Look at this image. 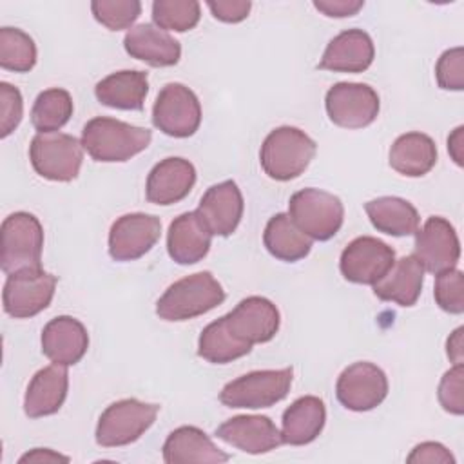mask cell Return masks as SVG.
<instances>
[{"label": "cell", "instance_id": "cell-29", "mask_svg": "<svg viewBox=\"0 0 464 464\" xmlns=\"http://www.w3.org/2000/svg\"><path fill=\"white\" fill-rule=\"evenodd\" d=\"M388 161L395 172L408 178H420L437 163L435 141L422 132L401 134L390 147Z\"/></svg>", "mask_w": 464, "mask_h": 464}, {"label": "cell", "instance_id": "cell-26", "mask_svg": "<svg viewBox=\"0 0 464 464\" xmlns=\"http://www.w3.org/2000/svg\"><path fill=\"white\" fill-rule=\"evenodd\" d=\"M163 460L167 464L183 462H212L221 464L230 460V455L221 451L203 430L196 426H179L169 433L163 442Z\"/></svg>", "mask_w": 464, "mask_h": 464}, {"label": "cell", "instance_id": "cell-25", "mask_svg": "<svg viewBox=\"0 0 464 464\" xmlns=\"http://www.w3.org/2000/svg\"><path fill=\"white\" fill-rule=\"evenodd\" d=\"M326 422L324 402L315 395L295 399L285 411L281 420L283 444L304 446L314 442Z\"/></svg>", "mask_w": 464, "mask_h": 464}, {"label": "cell", "instance_id": "cell-28", "mask_svg": "<svg viewBox=\"0 0 464 464\" xmlns=\"http://www.w3.org/2000/svg\"><path fill=\"white\" fill-rule=\"evenodd\" d=\"M149 92V76L145 71L125 69L100 80L94 87L98 102L111 109L141 111Z\"/></svg>", "mask_w": 464, "mask_h": 464}, {"label": "cell", "instance_id": "cell-44", "mask_svg": "<svg viewBox=\"0 0 464 464\" xmlns=\"http://www.w3.org/2000/svg\"><path fill=\"white\" fill-rule=\"evenodd\" d=\"M20 464H25V462H36V464H49V462H69V457L65 455H60L53 450H47V448H34L31 451H27L25 455H22L18 459Z\"/></svg>", "mask_w": 464, "mask_h": 464}, {"label": "cell", "instance_id": "cell-45", "mask_svg": "<svg viewBox=\"0 0 464 464\" xmlns=\"http://www.w3.org/2000/svg\"><path fill=\"white\" fill-rule=\"evenodd\" d=\"M448 152L451 154L453 161L462 167L464 165V127H457L448 138Z\"/></svg>", "mask_w": 464, "mask_h": 464}, {"label": "cell", "instance_id": "cell-40", "mask_svg": "<svg viewBox=\"0 0 464 464\" xmlns=\"http://www.w3.org/2000/svg\"><path fill=\"white\" fill-rule=\"evenodd\" d=\"M462 377H464V366L453 364V368H450L439 382V402L448 413H453V415L464 413Z\"/></svg>", "mask_w": 464, "mask_h": 464}, {"label": "cell", "instance_id": "cell-14", "mask_svg": "<svg viewBox=\"0 0 464 464\" xmlns=\"http://www.w3.org/2000/svg\"><path fill=\"white\" fill-rule=\"evenodd\" d=\"M411 256L424 270L435 276L455 268L460 257V243L453 225L440 216L428 218L424 227L415 232V248Z\"/></svg>", "mask_w": 464, "mask_h": 464}, {"label": "cell", "instance_id": "cell-13", "mask_svg": "<svg viewBox=\"0 0 464 464\" xmlns=\"http://www.w3.org/2000/svg\"><path fill=\"white\" fill-rule=\"evenodd\" d=\"M393 263L395 250L390 245L372 236H361L346 245L339 259V268L350 283L373 285Z\"/></svg>", "mask_w": 464, "mask_h": 464}, {"label": "cell", "instance_id": "cell-39", "mask_svg": "<svg viewBox=\"0 0 464 464\" xmlns=\"http://www.w3.org/2000/svg\"><path fill=\"white\" fill-rule=\"evenodd\" d=\"M24 100L16 87L7 82L0 83V136L7 138L22 121Z\"/></svg>", "mask_w": 464, "mask_h": 464}, {"label": "cell", "instance_id": "cell-7", "mask_svg": "<svg viewBox=\"0 0 464 464\" xmlns=\"http://www.w3.org/2000/svg\"><path fill=\"white\" fill-rule=\"evenodd\" d=\"M160 404L138 399H121L109 404L96 424V442L103 448H120L138 440L156 420Z\"/></svg>", "mask_w": 464, "mask_h": 464}, {"label": "cell", "instance_id": "cell-22", "mask_svg": "<svg viewBox=\"0 0 464 464\" xmlns=\"http://www.w3.org/2000/svg\"><path fill=\"white\" fill-rule=\"evenodd\" d=\"M123 47L127 54L152 67H170L181 58L179 42L152 24L130 27L123 38Z\"/></svg>", "mask_w": 464, "mask_h": 464}, {"label": "cell", "instance_id": "cell-31", "mask_svg": "<svg viewBox=\"0 0 464 464\" xmlns=\"http://www.w3.org/2000/svg\"><path fill=\"white\" fill-rule=\"evenodd\" d=\"M263 243L276 259L286 263H295L306 257L312 250V239L294 225L288 214L283 212L268 219L263 232Z\"/></svg>", "mask_w": 464, "mask_h": 464}, {"label": "cell", "instance_id": "cell-2", "mask_svg": "<svg viewBox=\"0 0 464 464\" xmlns=\"http://www.w3.org/2000/svg\"><path fill=\"white\" fill-rule=\"evenodd\" d=\"M225 301V290L210 272H196L172 283L156 303L163 321H188Z\"/></svg>", "mask_w": 464, "mask_h": 464}, {"label": "cell", "instance_id": "cell-34", "mask_svg": "<svg viewBox=\"0 0 464 464\" xmlns=\"http://www.w3.org/2000/svg\"><path fill=\"white\" fill-rule=\"evenodd\" d=\"M36 63L33 38L16 27L0 29V67L13 72H29Z\"/></svg>", "mask_w": 464, "mask_h": 464}, {"label": "cell", "instance_id": "cell-9", "mask_svg": "<svg viewBox=\"0 0 464 464\" xmlns=\"http://www.w3.org/2000/svg\"><path fill=\"white\" fill-rule=\"evenodd\" d=\"M56 276L38 268H24L7 276L2 301L4 310L14 319H27L45 310L56 290Z\"/></svg>", "mask_w": 464, "mask_h": 464}, {"label": "cell", "instance_id": "cell-6", "mask_svg": "<svg viewBox=\"0 0 464 464\" xmlns=\"http://www.w3.org/2000/svg\"><path fill=\"white\" fill-rule=\"evenodd\" d=\"M0 266L5 274L38 268L44 248V228L29 212H13L2 221Z\"/></svg>", "mask_w": 464, "mask_h": 464}, {"label": "cell", "instance_id": "cell-18", "mask_svg": "<svg viewBox=\"0 0 464 464\" xmlns=\"http://www.w3.org/2000/svg\"><path fill=\"white\" fill-rule=\"evenodd\" d=\"M243 196L236 181L227 179L207 188L198 205V216L212 236H230L243 218Z\"/></svg>", "mask_w": 464, "mask_h": 464}, {"label": "cell", "instance_id": "cell-3", "mask_svg": "<svg viewBox=\"0 0 464 464\" xmlns=\"http://www.w3.org/2000/svg\"><path fill=\"white\" fill-rule=\"evenodd\" d=\"M317 150L315 141L301 129L283 125L268 132L259 150L265 174L276 181H290L301 176Z\"/></svg>", "mask_w": 464, "mask_h": 464}, {"label": "cell", "instance_id": "cell-5", "mask_svg": "<svg viewBox=\"0 0 464 464\" xmlns=\"http://www.w3.org/2000/svg\"><path fill=\"white\" fill-rule=\"evenodd\" d=\"M292 379V368L256 370L227 382L219 392V401L228 408H270L288 395Z\"/></svg>", "mask_w": 464, "mask_h": 464}, {"label": "cell", "instance_id": "cell-17", "mask_svg": "<svg viewBox=\"0 0 464 464\" xmlns=\"http://www.w3.org/2000/svg\"><path fill=\"white\" fill-rule=\"evenodd\" d=\"M216 437L250 455L268 453L283 444L281 431L266 415H236L216 428Z\"/></svg>", "mask_w": 464, "mask_h": 464}, {"label": "cell", "instance_id": "cell-27", "mask_svg": "<svg viewBox=\"0 0 464 464\" xmlns=\"http://www.w3.org/2000/svg\"><path fill=\"white\" fill-rule=\"evenodd\" d=\"M424 268L413 256L395 259L392 268L373 283V294L381 301H392L399 306H413L422 292Z\"/></svg>", "mask_w": 464, "mask_h": 464}, {"label": "cell", "instance_id": "cell-35", "mask_svg": "<svg viewBox=\"0 0 464 464\" xmlns=\"http://www.w3.org/2000/svg\"><path fill=\"white\" fill-rule=\"evenodd\" d=\"M201 7L196 0H156L152 2V20L163 31L185 33L198 25Z\"/></svg>", "mask_w": 464, "mask_h": 464}, {"label": "cell", "instance_id": "cell-11", "mask_svg": "<svg viewBox=\"0 0 464 464\" xmlns=\"http://www.w3.org/2000/svg\"><path fill=\"white\" fill-rule=\"evenodd\" d=\"M326 114L332 123L343 129H362L373 123L379 114V94L366 83L339 82L324 96Z\"/></svg>", "mask_w": 464, "mask_h": 464}, {"label": "cell", "instance_id": "cell-19", "mask_svg": "<svg viewBox=\"0 0 464 464\" xmlns=\"http://www.w3.org/2000/svg\"><path fill=\"white\" fill-rule=\"evenodd\" d=\"M196 183V169L185 158H165L156 163L145 183V198L154 205H174L188 196Z\"/></svg>", "mask_w": 464, "mask_h": 464}, {"label": "cell", "instance_id": "cell-15", "mask_svg": "<svg viewBox=\"0 0 464 464\" xmlns=\"http://www.w3.org/2000/svg\"><path fill=\"white\" fill-rule=\"evenodd\" d=\"M160 234V218L143 212L123 214L109 230V254L114 261L140 259L158 243Z\"/></svg>", "mask_w": 464, "mask_h": 464}, {"label": "cell", "instance_id": "cell-23", "mask_svg": "<svg viewBox=\"0 0 464 464\" xmlns=\"http://www.w3.org/2000/svg\"><path fill=\"white\" fill-rule=\"evenodd\" d=\"M69 388V373L65 366L51 364L38 370L27 384L24 397V411L31 419H40L56 413Z\"/></svg>", "mask_w": 464, "mask_h": 464}, {"label": "cell", "instance_id": "cell-20", "mask_svg": "<svg viewBox=\"0 0 464 464\" xmlns=\"http://www.w3.org/2000/svg\"><path fill=\"white\" fill-rule=\"evenodd\" d=\"M87 328L71 315H58L42 330V353L54 364H76L87 353Z\"/></svg>", "mask_w": 464, "mask_h": 464}, {"label": "cell", "instance_id": "cell-46", "mask_svg": "<svg viewBox=\"0 0 464 464\" xmlns=\"http://www.w3.org/2000/svg\"><path fill=\"white\" fill-rule=\"evenodd\" d=\"M462 332H464V328L459 326L448 337V343H446V353L453 364H462Z\"/></svg>", "mask_w": 464, "mask_h": 464}, {"label": "cell", "instance_id": "cell-8", "mask_svg": "<svg viewBox=\"0 0 464 464\" xmlns=\"http://www.w3.org/2000/svg\"><path fill=\"white\" fill-rule=\"evenodd\" d=\"M34 172L51 181H72L80 174L83 145L71 134L38 132L29 145Z\"/></svg>", "mask_w": 464, "mask_h": 464}, {"label": "cell", "instance_id": "cell-41", "mask_svg": "<svg viewBox=\"0 0 464 464\" xmlns=\"http://www.w3.org/2000/svg\"><path fill=\"white\" fill-rule=\"evenodd\" d=\"M207 5L212 16L225 24H237L245 20L252 7L248 0H210Z\"/></svg>", "mask_w": 464, "mask_h": 464}, {"label": "cell", "instance_id": "cell-1", "mask_svg": "<svg viewBox=\"0 0 464 464\" xmlns=\"http://www.w3.org/2000/svg\"><path fill=\"white\" fill-rule=\"evenodd\" d=\"M152 132L145 127H136L116 118L96 116L83 125V150L102 163L127 161L150 145Z\"/></svg>", "mask_w": 464, "mask_h": 464}, {"label": "cell", "instance_id": "cell-4", "mask_svg": "<svg viewBox=\"0 0 464 464\" xmlns=\"http://www.w3.org/2000/svg\"><path fill=\"white\" fill-rule=\"evenodd\" d=\"M288 216L310 239L328 241L343 227L344 207L337 196L308 187L292 194Z\"/></svg>", "mask_w": 464, "mask_h": 464}, {"label": "cell", "instance_id": "cell-24", "mask_svg": "<svg viewBox=\"0 0 464 464\" xmlns=\"http://www.w3.org/2000/svg\"><path fill=\"white\" fill-rule=\"evenodd\" d=\"M210 239L212 234L198 212H185L169 227L167 252L178 265H194L208 254Z\"/></svg>", "mask_w": 464, "mask_h": 464}, {"label": "cell", "instance_id": "cell-32", "mask_svg": "<svg viewBox=\"0 0 464 464\" xmlns=\"http://www.w3.org/2000/svg\"><path fill=\"white\" fill-rule=\"evenodd\" d=\"M252 350V344L237 339L225 323V317H219L207 324L198 341V355L212 364H227Z\"/></svg>", "mask_w": 464, "mask_h": 464}, {"label": "cell", "instance_id": "cell-33", "mask_svg": "<svg viewBox=\"0 0 464 464\" xmlns=\"http://www.w3.org/2000/svg\"><path fill=\"white\" fill-rule=\"evenodd\" d=\"M72 98L65 89L42 91L31 109V123L38 132H58L72 116Z\"/></svg>", "mask_w": 464, "mask_h": 464}, {"label": "cell", "instance_id": "cell-43", "mask_svg": "<svg viewBox=\"0 0 464 464\" xmlns=\"http://www.w3.org/2000/svg\"><path fill=\"white\" fill-rule=\"evenodd\" d=\"M362 0H315L314 7L330 18L353 16L362 9Z\"/></svg>", "mask_w": 464, "mask_h": 464}, {"label": "cell", "instance_id": "cell-37", "mask_svg": "<svg viewBox=\"0 0 464 464\" xmlns=\"http://www.w3.org/2000/svg\"><path fill=\"white\" fill-rule=\"evenodd\" d=\"M435 303L440 310L448 314H462L464 312V276L457 268L444 270L437 274L435 290H433Z\"/></svg>", "mask_w": 464, "mask_h": 464}, {"label": "cell", "instance_id": "cell-21", "mask_svg": "<svg viewBox=\"0 0 464 464\" xmlns=\"http://www.w3.org/2000/svg\"><path fill=\"white\" fill-rule=\"evenodd\" d=\"M375 56L370 34L362 29H346L334 36L319 62V69L334 72H362Z\"/></svg>", "mask_w": 464, "mask_h": 464}, {"label": "cell", "instance_id": "cell-42", "mask_svg": "<svg viewBox=\"0 0 464 464\" xmlns=\"http://www.w3.org/2000/svg\"><path fill=\"white\" fill-rule=\"evenodd\" d=\"M408 462H440V464H453L455 459L453 455L439 442H420L417 444L411 453L406 459Z\"/></svg>", "mask_w": 464, "mask_h": 464}, {"label": "cell", "instance_id": "cell-36", "mask_svg": "<svg viewBox=\"0 0 464 464\" xmlns=\"http://www.w3.org/2000/svg\"><path fill=\"white\" fill-rule=\"evenodd\" d=\"M92 16L109 31L130 27L141 13L138 0H94L91 2Z\"/></svg>", "mask_w": 464, "mask_h": 464}, {"label": "cell", "instance_id": "cell-38", "mask_svg": "<svg viewBox=\"0 0 464 464\" xmlns=\"http://www.w3.org/2000/svg\"><path fill=\"white\" fill-rule=\"evenodd\" d=\"M435 78L444 91L464 89V49L453 47L440 54L435 65Z\"/></svg>", "mask_w": 464, "mask_h": 464}, {"label": "cell", "instance_id": "cell-30", "mask_svg": "<svg viewBox=\"0 0 464 464\" xmlns=\"http://www.w3.org/2000/svg\"><path fill=\"white\" fill-rule=\"evenodd\" d=\"M364 210L370 218V223L379 232L388 236H413L419 230V212L410 201L402 198L381 196L364 203Z\"/></svg>", "mask_w": 464, "mask_h": 464}, {"label": "cell", "instance_id": "cell-12", "mask_svg": "<svg viewBox=\"0 0 464 464\" xmlns=\"http://www.w3.org/2000/svg\"><path fill=\"white\" fill-rule=\"evenodd\" d=\"M335 395L346 410L370 411L388 395L386 373L373 362H353L341 372L335 384Z\"/></svg>", "mask_w": 464, "mask_h": 464}, {"label": "cell", "instance_id": "cell-16", "mask_svg": "<svg viewBox=\"0 0 464 464\" xmlns=\"http://www.w3.org/2000/svg\"><path fill=\"white\" fill-rule=\"evenodd\" d=\"M223 317L230 332L252 346L274 339L281 323L277 306L261 295L245 297Z\"/></svg>", "mask_w": 464, "mask_h": 464}, {"label": "cell", "instance_id": "cell-10", "mask_svg": "<svg viewBox=\"0 0 464 464\" xmlns=\"http://www.w3.org/2000/svg\"><path fill=\"white\" fill-rule=\"evenodd\" d=\"M152 123L172 138L192 136L201 123V103L194 91L176 82L163 85L152 107Z\"/></svg>", "mask_w": 464, "mask_h": 464}]
</instances>
